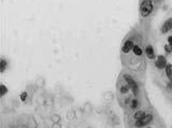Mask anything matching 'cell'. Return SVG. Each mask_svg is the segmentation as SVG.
I'll use <instances>...</instances> for the list:
<instances>
[{"instance_id": "cell-1", "label": "cell", "mask_w": 172, "mask_h": 128, "mask_svg": "<svg viewBox=\"0 0 172 128\" xmlns=\"http://www.w3.org/2000/svg\"><path fill=\"white\" fill-rule=\"evenodd\" d=\"M154 9V3L152 0H143L140 6V13L142 17H148Z\"/></svg>"}, {"instance_id": "cell-2", "label": "cell", "mask_w": 172, "mask_h": 128, "mask_svg": "<svg viewBox=\"0 0 172 128\" xmlns=\"http://www.w3.org/2000/svg\"><path fill=\"white\" fill-rule=\"evenodd\" d=\"M124 79H125V81L127 82V85L129 86V88L133 91V93L135 94V95H137L139 88H138V84L136 83L135 80H133L131 77H129V75H124Z\"/></svg>"}, {"instance_id": "cell-3", "label": "cell", "mask_w": 172, "mask_h": 128, "mask_svg": "<svg viewBox=\"0 0 172 128\" xmlns=\"http://www.w3.org/2000/svg\"><path fill=\"white\" fill-rule=\"evenodd\" d=\"M152 121H153V115L152 114H145L141 119L136 121L135 126L136 127H144V126L148 125V124H150Z\"/></svg>"}, {"instance_id": "cell-4", "label": "cell", "mask_w": 172, "mask_h": 128, "mask_svg": "<svg viewBox=\"0 0 172 128\" xmlns=\"http://www.w3.org/2000/svg\"><path fill=\"white\" fill-rule=\"evenodd\" d=\"M168 65L167 62V58L163 55H159L156 57V60H155V66L158 69H165L166 66Z\"/></svg>"}, {"instance_id": "cell-5", "label": "cell", "mask_w": 172, "mask_h": 128, "mask_svg": "<svg viewBox=\"0 0 172 128\" xmlns=\"http://www.w3.org/2000/svg\"><path fill=\"white\" fill-rule=\"evenodd\" d=\"M133 47H135V44H133V40H130V39L127 40V41L124 43L123 47H122V52H123V53H125V54L129 53L130 51H133Z\"/></svg>"}, {"instance_id": "cell-6", "label": "cell", "mask_w": 172, "mask_h": 128, "mask_svg": "<svg viewBox=\"0 0 172 128\" xmlns=\"http://www.w3.org/2000/svg\"><path fill=\"white\" fill-rule=\"evenodd\" d=\"M172 29V17L171 18H168L163 25L161 26V32L163 33H167L168 31H170Z\"/></svg>"}, {"instance_id": "cell-7", "label": "cell", "mask_w": 172, "mask_h": 128, "mask_svg": "<svg viewBox=\"0 0 172 128\" xmlns=\"http://www.w3.org/2000/svg\"><path fill=\"white\" fill-rule=\"evenodd\" d=\"M145 54L150 59H155V52L152 45H148L145 47Z\"/></svg>"}, {"instance_id": "cell-8", "label": "cell", "mask_w": 172, "mask_h": 128, "mask_svg": "<svg viewBox=\"0 0 172 128\" xmlns=\"http://www.w3.org/2000/svg\"><path fill=\"white\" fill-rule=\"evenodd\" d=\"M166 70V74H167L168 79L170 80V82H172V65L171 64H168L165 68Z\"/></svg>"}, {"instance_id": "cell-9", "label": "cell", "mask_w": 172, "mask_h": 128, "mask_svg": "<svg viewBox=\"0 0 172 128\" xmlns=\"http://www.w3.org/2000/svg\"><path fill=\"white\" fill-rule=\"evenodd\" d=\"M7 66H8L7 60H6L5 58H1V60H0V72L1 73L5 72L6 69H7Z\"/></svg>"}, {"instance_id": "cell-10", "label": "cell", "mask_w": 172, "mask_h": 128, "mask_svg": "<svg viewBox=\"0 0 172 128\" xmlns=\"http://www.w3.org/2000/svg\"><path fill=\"white\" fill-rule=\"evenodd\" d=\"M133 53H135L136 56H141L142 53H143V52H142V49L139 47V45H135L133 49Z\"/></svg>"}, {"instance_id": "cell-11", "label": "cell", "mask_w": 172, "mask_h": 128, "mask_svg": "<svg viewBox=\"0 0 172 128\" xmlns=\"http://www.w3.org/2000/svg\"><path fill=\"white\" fill-rule=\"evenodd\" d=\"M145 114H146V113L144 112V111H138V112L135 113V116H133V117H135L136 121H139V119H141Z\"/></svg>"}, {"instance_id": "cell-12", "label": "cell", "mask_w": 172, "mask_h": 128, "mask_svg": "<svg viewBox=\"0 0 172 128\" xmlns=\"http://www.w3.org/2000/svg\"><path fill=\"white\" fill-rule=\"evenodd\" d=\"M7 93H8L7 86H6L5 84H1V85H0V97H3Z\"/></svg>"}, {"instance_id": "cell-13", "label": "cell", "mask_w": 172, "mask_h": 128, "mask_svg": "<svg viewBox=\"0 0 172 128\" xmlns=\"http://www.w3.org/2000/svg\"><path fill=\"white\" fill-rule=\"evenodd\" d=\"M138 106H139V102H138L137 99H133L130 102V108L131 109H137Z\"/></svg>"}, {"instance_id": "cell-14", "label": "cell", "mask_w": 172, "mask_h": 128, "mask_svg": "<svg viewBox=\"0 0 172 128\" xmlns=\"http://www.w3.org/2000/svg\"><path fill=\"white\" fill-rule=\"evenodd\" d=\"M165 51H166V53L171 54V53H172V44H170V43L166 44V45H165Z\"/></svg>"}, {"instance_id": "cell-15", "label": "cell", "mask_w": 172, "mask_h": 128, "mask_svg": "<svg viewBox=\"0 0 172 128\" xmlns=\"http://www.w3.org/2000/svg\"><path fill=\"white\" fill-rule=\"evenodd\" d=\"M26 98H27V93L26 92H23V93L21 94V100H22V101H25Z\"/></svg>"}, {"instance_id": "cell-16", "label": "cell", "mask_w": 172, "mask_h": 128, "mask_svg": "<svg viewBox=\"0 0 172 128\" xmlns=\"http://www.w3.org/2000/svg\"><path fill=\"white\" fill-rule=\"evenodd\" d=\"M168 43L172 44V36H169V37H168Z\"/></svg>"}]
</instances>
